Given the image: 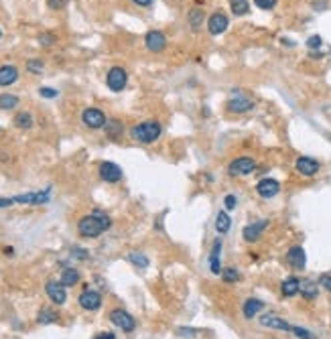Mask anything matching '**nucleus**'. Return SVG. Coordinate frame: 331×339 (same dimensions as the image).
I'll use <instances>...</instances> for the list:
<instances>
[{
	"label": "nucleus",
	"mask_w": 331,
	"mask_h": 339,
	"mask_svg": "<svg viewBox=\"0 0 331 339\" xmlns=\"http://www.w3.org/2000/svg\"><path fill=\"white\" fill-rule=\"evenodd\" d=\"M63 286H73L79 282V272L75 268H65L61 272V280H59Z\"/></svg>",
	"instance_id": "obj_28"
},
{
	"label": "nucleus",
	"mask_w": 331,
	"mask_h": 339,
	"mask_svg": "<svg viewBox=\"0 0 331 339\" xmlns=\"http://www.w3.org/2000/svg\"><path fill=\"white\" fill-rule=\"evenodd\" d=\"M45 291H47V297L51 299L55 305H63L67 301V293H65V286L61 282H55V280H49L45 284Z\"/></svg>",
	"instance_id": "obj_15"
},
{
	"label": "nucleus",
	"mask_w": 331,
	"mask_h": 339,
	"mask_svg": "<svg viewBox=\"0 0 331 339\" xmlns=\"http://www.w3.org/2000/svg\"><path fill=\"white\" fill-rule=\"evenodd\" d=\"M287 262L295 268V270H303L305 264H307V254L301 246H293L289 252H287Z\"/></svg>",
	"instance_id": "obj_16"
},
{
	"label": "nucleus",
	"mask_w": 331,
	"mask_h": 339,
	"mask_svg": "<svg viewBox=\"0 0 331 339\" xmlns=\"http://www.w3.org/2000/svg\"><path fill=\"white\" fill-rule=\"evenodd\" d=\"M134 4H138V6H151L153 4V0H132Z\"/></svg>",
	"instance_id": "obj_45"
},
{
	"label": "nucleus",
	"mask_w": 331,
	"mask_h": 339,
	"mask_svg": "<svg viewBox=\"0 0 331 339\" xmlns=\"http://www.w3.org/2000/svg\"><path fill=\"white\" fill-rule=\"evenodd\" d=\"M321 43H323V39H321L319 35H313V37H309L307 47H309V49H319V47H321Z\"/></svg>",
	"instance_id": "obj_40"
},
{
	"label": "nucleus",
	"mask_w": 331,
	"mask_h": 339,
	"mask_svg": "<svg viewBox=\"0 0 331 339\" xmlns=\"http://www.w3.org/2000/svg\"><path fill=\"white\" fill-rule=\"evenodd\" d=\"M228 16L224 12H213L209 19H207V31H209V35H222V33L228 31Z\"/></svg>",
	"instance_id": "obj_13"
},
{
	"label": "nucleus",
	"mask_w": 331,
	"mask_h": 339,
	"mask_svg": "<svg viewBox=\"0 0 331 339\" xmlns=\"http://www.w3.org/2000/svg\"><path fill=\"white\" fill-rule=\"evenodd\" d=\"M254 4L258 8H262V10H270V8L276 6V0H254Z\"/></svg>",
	"instance_id": "obj_38"
},
{
	"label": "nucleus",
	"mask_w": 331,
	"mask_h": 339,
	"mask_svg": "<svg viewBox=\"0 0 331 339\" xmlns=\"http://www.w3.org/2000/svg\"><path fill=\"white\" fill-rule=\"evenodd\" d=\"M27 69H29L31 73H41V71H43V63L37 61V59H31V61L27 63Z\"/></svg>",
	"instance_id": "obj_36"
},
{
	"label": "nucleus",
	"mask_w": 331,
	"mask_h": 339,
	"mask_svg": "<svg viewBox=\"0 0 331 339\" xmlns=\"http://www.w3.org/2000/svg\"><path fill=\"white\" fill-rule=\"evenodd\" d=\"M94 339H116V337H114V333H110V331H104V333H98Z\"/></svg>",
	"instance_id": "obj_44"
},
{
	"label": "nucleus",
	"mask_w": 331,
	"mask_h": 339,
	"mask_svg": "<svg viewBox=\"0 0 331 339\" xmlns=\"http://www.w3.org/2000/svg\"><path fill=\"white\" fill-rule=\"evenodd\" d=\"M104 130H106V136H108V138L116 140V138L122 136L124 126H122V122L118 120V118H110V120L106 122V126H104Z\"/></svg>",
	"instance_id": "obj_22"
},
{
	"label": "nucleus",
	"mask_w": 331,
	"mask_h": 339,
	"mask_svg": "<svg viewBox=\"0 0 331 339\" xmlns=\"http://www.w3.org/2000/svg\"><path fill=\"white\" fill-rule=\"evenodd\" d=\"M144 45L151 53H161L167 47V37H165L163 31H148L144 37Z\"/></svg>",
	"instance_id": "obj_10"
},
{
	"label": "nucleus",
	"mask_w": 331,
	"mask_h": 339,
	"mask_svg": "<svg viewBox=\"0 0 331 339\" xmlns=\"http://www.w3.org/2000/svg\"><path fill=\"white\" fill-rule=\"evenodd\" d=\"M291 333L293 335H297L299 339H315V335H313L309 329H303V327H297V325H293L291 327Z\"/></svg>",
	"instance_id": "obj_34"
},
{
	"label": "nucleus",
	"mask_w": 331,
	"mask_h": 339,
	"mask_svg": "<svg viewBox=\"0 0 331 339\" xmlns=\"http://www.w3.org/2000/svg\"><path fill=\"white\" fill-rule=\"evenodd\" d=\"M49 195H51V189L45 191H33V193H23L12 197L14 203H23V205H43V203H49Z\"/></svg>",
	"instance_id": "obj_8"
},
{
	"label": "nucleus",
	"mask_w": 331,
	"mask_h": 339,
	"mask_svg": "<svg viewBox=\"0 0 331 339\" xmlns=\"http://www.w3.org/2000/svg\"><path fill=\"white\" fill-rule=\"evenodd\" d=\"M39 94H41L43 98H49V100H53V98H57V96H59V92H57V90H53V88H41V90H39Z\"/></svg>",
	"instance_id": "obj_41"
},
{
	"label": "nucleus",
	"mask_w": 331,
	"mask_h": 339,
	"mask_svg": "<svg viewBox=\"0 0 331 339\" xmlns=\"http://www.w3.org/2000/svg\"><path fill=\"white\" fill-rule=\"evenodd\" d=\"M37 321H39L41 325L55 323V321H57V313H55V311H51V309H43V311H39V317H37Z\"/></svg>",
	"instance_id": "obj_31"
},
{
	"label": "nucleus",
	"mask_w": 331,
	"mask_h": 339,
	"mask_svg": "<svg viewBox=\"0 0 331 339\" xmlns=\"http://www.w3.org/2000/svg\"><path fill=\"white\" fill-rule=\"evenodd\" d=\"M222 278H224L226 282H238V278H240V272H238V268H234V266L222 268Z\"/></svg>",
	"instance_id": "obj_33"
},
{
	"label": "nucleus",
	"mask_w": 331,
	"mask_h": 339,
	"mask_svg": "<svg viewBox=\"0 0 331 339\" xmlns=\"http://www.w3.org/2000/svg\"><path fill=\"white\" fill-rule=\"evenodd\" d=\"M254 169H256V161L252 157H238L228 165V173L230 177H246L254 173Z\"/></svg>",
	"instance_id": "obj_3"
},
{
	"label": "nucleus",
	"mask_w": 331,
	"mask_h": 339,
	"mask_svg": "<svg viewBox=\"0 0 331 339\" xmlns=\"http://www.w3.org/2000/svg\"><path fill=\"white\" fill-rule=\"evenodd\" d=\"M77 301H79V307L86 309V311H98L102 307V295L98 291H92V289H86L79 295Z\"/></svg>",
	"instance_id": "obj_11"
},
{
	"label": "nucleus",
	"mask_w": 331,
	"mask_h": 339,
	"mask_svg": "<svg viewBox=\"0 0 331 339\" xmlns=\"http://www.w3.org/2000/svg\"><path fill=\"white\" fill-rule=\"evenodd\" d=\"M262 309H264V303L260 299H246L244 307H242V313H244L246 319H254Z\"/></svg>",
	"instance_id": "obj_21"
},
{
	"label": "nucleus",
	"mask_w": 331,
	"mask_h": 339,
	"mask_svg": "<svg viewBox=\"0 0 331 339\" xmlns=\"http://www.w3.org/2000/svg\"><path fill=\"white\" fill-rule=\"evenodd\" d=\"M128 260L134 264V266H138V268H146L148 266V258L144 256V254H140V252H130L128 254Z\"/></svg>",
	"instance_id": "obj_32"
},
{
	"label": "nucleus",
	"mask_w": 331,
	"mask_h": 339,
	"mask_svg": "<svg viewBox=\"0 0 331 339\" xmlns=\"http://www.w3.org/2000/svg\"><path fill=\"white\" fill-rule=\"evenodd\" d=\"M319 284L323 286L327 293H331V274H323V276L319 278Z\"/></svg>",
	"instance_id": "obj_42"
},
{
	"label": "nucleus",
	"mask_w": 331,
	"mask_h": 339,
	"mask_svg": "<svg viewBox=\"0 0 331 339\" xmlns=\"http://www.w3.org/2000/svg\"><path fill=\"white\" fill-rule=\"evenodd\" d=\"M39 43H41L43 47L53 45V43H55V35H53V33H43V35H39Z\"/></svg>",
	"instance_id": "obj_37"
},
{
	"label": "nucleus",
	"mask_w": 331,
	"mask_h": 339,
	"mask_svg": "<svg viewBox=\"0 0 331 339\" xmlns=\"http://www.w3.org/2000/svg\"><path fill=\"white\" fill-rule=\"evenodd\" d=\"M10 205H14L12 197H2V199H0V207H10Z\"/></svg>",
	"instance_id": "obj_43"
},
{
	"label": "nucleus",
	"mask_w": 331,
	"mask_h": 339,
	"mask_svg": "<svg viewBox=\"0 0 331 339\" xmlns=\"http://www.w3.org/2000/svg\"><path fill=\"white\" fill-rule=\"evenodd\" d=\"M220 250H222V238H218L211 246L209 254V268L213 274H222V264H220Z\"/></svg>",
	"instance_id": "obj_20"
},
{
	"label": "nucleus",
	"mask_w": 331,
	"mask_h": 339,
	"mask_svg": "<svg viewBox=\"0 0 331 339\" xmlns=\"http://www.w3.org/2000/svg\"><path fill=\"white\" fill-rule=\"evenodd\" d=\"M230 6H232V12L236 16H244L250 12V4H248V0H230Z\"/></svg>",
	"instance_id": "obj_29"
},
{
	"label": "nucleus",
	"mask_w": 331,
	"mask_h": 339,
	"mask_svg": "<svg viewBox=\"0 0 331 339\" xmlns=\"http://www.w3.org/2000/svg\"><path fill=\"white\" fill-rule=\"evenodd\" d=\"M260 325L268 327V329H276V331H291V323H287L285 319H280L276 315H262L260 317Z\"/></svg>",
	"instance_id": "obj_18"
},
{
	"label": "nucleus",
	"mask_w": 331,
	"mask_h": 339,
	"mask_svg": "<svg viewBox=\"0 0 331 339\" xmlns=\"http://www.w3.org/2000/svg\"><path fill=\"white\" fill-rule=\"evenodd\" d=\"M187 23H189V27L193 31H199L201 25H205V14H203V10L201 8H191L189 14H187Z\"/></svg>",
	"instance_id": "obj_24"
},
{
	"label": "nucleus",
	"mask_w": 331,
	"mask_h": 339,
	"mask_svg": "<svg viewBox=\"0 0 331 339\" xmlns=\"http://www.w3.org/2000/svg\"><path fill=\"white\" fill-rule=\"evenodd\" d=\"M110 321H112L116 327H120L122 331H126V333H130V331L136 329L134 317H132L130 313H126L124 309H114V311L110 313Z\"/></svg>",
	"instance_id": "obj_7"
},
{
	"label": "nucleus",
	"mask_w": 331,
	"mask_h": 339,
	"mask_svg": "<svg viewBox=\"0 0 331 339\" xmlns=\"http://www.w3.org/2000/svg\"><path fill=\"white\" fill-rule=\"evenodd\" d=\"M161 132H163V128H161L159 120H144L130 128V138L140 144H153L159 140Z\"/></svg>",
	"instance_id": "obj_2"
},
{
	"label": "nucleus",
	"mask_w": 331,
	"mask_h": 339,
	"mask_svg": "<svg viewBox=\"0 0 331 339\" xmlns=\"http://www.w3.org/2000/svg\"><path fill=\"white\" fill-rule=\"evenodd\" d=\"M14 126L16 128H21V130H29V128H33V122H35V120H33V116L29 114V112H19V114H16L14 116Z\"/></svg>",
	"instance_id": "obj_27"
},
{
	"label": "nucleus",
	"mask_w": 331,
	"mask_h": 339,
	"mask_svg": "<svg viewBox=\"0 0 331 339\" xmlns=\"http://www.w3.org/2000/svg\"><path fill=\"white\" fill-rule=\"evenodd\" d=\"M100 177L102 181L106 183H118L122 179V169L116 165V163H110V161H104L100 165Z\"/></svg>",
	"instance_id": "obj_14"
},
{
	"label": "nucleus",
	"mask_w": 331,
	"mask_h": 339,
	"mask_svg": "<svg viewBox=\"0 0 331 339\" xmlns=\"http://www.w3.org/2000/svg\"><path fill=\"white\" fill-rule=\"evenodd\" d=\"M106 83H108V88L112 92H122L126 88V83H128V73L124 67H110L108 73H106Z\"/></svg>",
	"instance_id": "obj_4"
},
{
	"label": "nucleus",
	"mask_w": 331,
	"mask_h": 339,
	"mask_svg": "<svg viewBox=\"0 0 331 339\" xmlns=\"http://www.w3.org/2000/svg\"><path fill=\"white\" fill-rule=\"evenodd\" d=\"M0 37H2V31H0Z\"/></svg>",
	"instance_id": "obj_47"
},
{
	"label": "nucleus",
	"mask_w": 331,
	"mask_h": 339,
	"mask_svg": "<svg viewBox=\"0 0 331 339\" xmlns=\"http://www.w3.org/2000/svg\"><path fill=\"white\" fill-rule=\"evenodd\" d=\"M254 108V102L250 98H246L242 94L234 96V98H230L228 100V104H226V110L230 114H246V112H250Z\"/></svg>",
	"instance_id": "obj_9"
},
{
	"label": "nucleus",
	"mask_w": 331,
	"mask_h": 339,
	"mask_svg": "<svg viewBox=\"0 0 331 339\" xmlns=\"http://www.w3.org/2000/svg\"><path fill=\"white\" fill-rule=\"evenodd\" d=\"M230 228H232V219H230V215L226 213V211H218V215H216V232L218 234H228L230 232Z\"/></svg>",
	"instance_id": "obj_25"
},
{
	"label": "nucleus",
	"mask_w": 331,
	"mask_h": 339,
	"mask_svg": "<svg viewBox=\"0 0 331 339\" xmlns=\"http://www.w3.org/2000/svg\"><path fill=\"white\" fill-rule=\"evenodd\" d=\"M307 301H315L317 295H319V289H317V284L315 282H311V280H303L301 282V291H299Z\"/></svg>",
	"instance_id": "obj_26"
},
{
	"label": "nucleus",
	"mask_w": 331,
	"mask_h": 339,
	"mask_svg": "<svg viewBox=\"0 0 331 339\" xmlns=\"http://www.w3.org/2000/svg\"><path fill=\"white\" fill-rule=\"evenodd\" d=\"M67 2L69 0H47V6L53 8V10H61V8L67 6Z\"/></svg>",
	"instance_id": "obj_39"
},
{
	"label": "nucleus",
	"mask_w": 331,
	"mask_h": 339,
	"mask_svg": "<svg viewBox=\"0 0 331 339\" xmlns=\"http://www.w3.org/2000/svg\"><path fill=\"white\" fill-rule=\"evenodd\" d=\"M299 291H301V280L295 278V276H289L287 280H283V284H280V293L285 297H295V295H299Z\"/></svg>",
	"instance_id": "obj_23"
},
{
	"label": "nucleus",
	"mask_w": 331,
	"mask_h": 339,
	"mask_svg": "<svg viewBox=\"0 0 331 339\" xmlns=\"http://www.w3.org/2000/svg\"><path fill=\"white\" fill-rule=\"evenodd\" d=\"M268 228V222L266 219H260V222H254V224H248L246 228H244V232H242V236H244V240L246 242H256L260 236H262V232Z\"/></svg>",
	"instance_id": "obj_17"
},
{
	"label": "nucleus",
	"mask_w": 331,
	"mask_h": 339,
	"mask_svg": "<svg viewBox=\"0 0 331 339\" xmlns=\"http://www.w3.org/2000/svg\"><path fill=\"white\" fill-rule=\"evenodd\" d=\"M256 193L262 199H272V197H276L280 193V183L276 179H270V177L260 179L258 185H256Z\"/></svg>",
	"instance_id": "obj_12"
},
{
	"label": "nucleus",
	"mask_w": 331,
	"mask_h": 339,
	"mask_svg": "<svg viewBox=\"0 0 331 339\" xmlns=\"http://www.w3.org/2000/svg\"><path fill=\"white\" fill-rule=\"evenodd\" d=\"M295 171L303 177H315L321 171V163L313 157H299L295 161Z\"/></svg>",
	"instance_id": "obj_6"
},
{
	"label": "nucleus",
	"mask_w": 331,
	"mask_h": 339,
	"mask_svg": "<svg viewBox=\"0 0 331 339\" xmlns=\"http://www.w3.org/2000/svg\"><path fill=\"white\" fill-rule=\"evenodd\" d=\"M236 205H238V197L236 195H226L224 197V207L228 209V211H232V209H236Z\"/></svg>",
	"instance_id": "obj_35"
},
{
	"label": "nucleus",
	"mask_w": 331,
	"mask_h": 339,
	"mask_svg": "<svg viewBox=\"0 0 331 339\" xmlns=\"http://www.w3.org/2000/svg\"><path fill=\"white\" fill-rule=\"evenodd\" d=\"M4 254H8V256H12V254H14V250H12V248H4Z\"/></svg>",
	"instance_id": "obj_46"
},
{
	"label": "nucleus",
	"mask_w": 331,
	"mask_h": 339,
	"mask_svg": "<svg viewBox=\"0 0 331 339\" xmlns=\"http://www.w3.org/2000/svg\"><path fill=\"white\" fill-rule=\"evenodd\" d=\"M19 79V69L14 65H0V88L12 86Z\"/></svg>",
	"instance_id": "obj_19"
},
{
	"label": "nucleus",
	"mask_w": 331,
	"mask_h": 339,
	"mask_svg": "<svg viewBox=\"0 0 331 339\" xmlns=\"http://www.w3.org/2000/svg\"><path fill=\"white\" fill-rule=\"evenodd\" d=\"M81 122H84L88 128L92 130H98V128H104L106 122H108V118L102 110H98V108H86L84 112H81Z\"/></svg>",
	"instance_id": "obj_5"
},
{
	"label": "nucleus",
	"mask_w": 331,
	"mask_h": 339,
	"mask_svg": "<svg viewBox=\"0 0 331 339\" xmlns=\"http://www.w3.org/2000/svg\"><path fill=\"white\" fill-rule=\"evenodd\" d=\"M19 106V98L12 94H0V108L2 110H14Z\"/></svg>",
	"instance_id": "obj_30"
},
{
	"label": "nucleus",
	"mask_w": 331,
	"mask_h": 339,
	"mask_svg": "<svg viewBox=\"0 0 331 339\" xmlns=\"http://www.w3.org/2000/svg\"><path fill=\"white\" fill-rule=\"evenodd\" d=\"M110 217L100 213V211H96V213H90V215H84L77 222V232L81 238H98L104 230L110 228Z\"/></svg>",
	"instance_id": "obj_1"
}]
</instances>
